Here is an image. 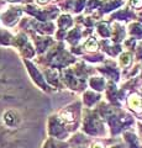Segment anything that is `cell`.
I'll list each match as a JSON object with an SVG mask.
<instances>
[{
    "label": "cell",
    "mask_w": 142,
    "mask_h": 148,
    "mask_svg": "<svg viewBox=\"0 0 142 148\" xmlns=\"http://www.w3.org/2000/svg\"><path fill=\"white\" fill-rule=\"evenodd\" d=\"M129 104L134 110H139L140 106H141V99L137 95H132L129 99Z\"/></svg>",
    "instance_id": "obj_1"
},
{
    "label": "cell",
    "mask_w": 142,
    "mask_h": 148,
    "mask_svg": "<svg viewBox=\"0 0 142 148\" xmlns=\"http://www.w3.org/2000/svg\"><path fill=\"white\" fill-rule=\"evenodd\" d=\"M85 48L88 49V51H95V49L98 48V42L95 40L91 38V40H89L88 42L85 43Z\"/></svg>",
    "instance_id": "obj_2"
},
{
    "label": "cell",
    "mask_w": 142,
    "mask_h": 148,
    "mask_svg": "<svg viewBox=\"0 0 142 148\" xmlns=\"http://www.w3.org/2000/svg\"><path fill=\"white\" fill-rule=\"evenodd\" d=\"M131 62V56L129 53H123L121 54V57H120V63L122 64V66H129Z\"/></svg>",
    "instance_id": "obj_3"
},
{
    "label": "cell",
    "mask_w": 142,
    "mask_h": 148,
    "mask_svg": "<svg viewBox=\"0 0 142 148\" xmlns=\"http://www.w3.org/2000/svg\"><path fill=\"white\" fill-rule=\"evenodd\" d=\"M132 35H136V36H142V27L140 25H135L134 27H132Z\"/></svg>",
    "instance_id": "obj_4"
},
{
    "label": "cell",
    "mask_w": 142,
    "mask_h": 148,
    "mask_svg": "<svg viewBox=\"0 0 142 148\" xmlns=\"http://www.w3.org/2000/svg\"><path fill=\"white\" fill-rule=\"evenodd\" d=\"M99 32H100V35H102V36H109V30H108V27L106 26H105L104 24H102V25H100L99 26Z\"/></svg>",
    "instance_id": "obj_5"
},
{
    "label": "cell",
    "mask_w": 142,
    "mask_h": 148,
    "mask_svg": "<svg viewBox=\"0 0 142 148\" xmlns=\"http://www.w3.org/2000/svg\"><path fill=\"white\" fill-rule=\"evenodd\" d=\"M93 148H103V147L100 146V145H94V146H93Z\"/></svg>",
    "instance_id": "obj_6"
},
{
    "label": "cell",
    "mask_w": 142,
    "mask_h": 148,
    "mask_svg": "<svg viewBox=\"0 0 142 148\" xmlns=\"http://www.w3.org/2000/svg\"><path fill=\"white\" fill-rule=\"evenodd\" d=\"M37 1H38V3H41V4H43V3L47 1V0H37Z\"/></svg>",
    "instance_id": "obj_7"
}]
</instances>
